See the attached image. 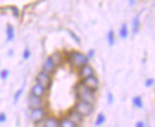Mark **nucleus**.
<instances>
[{"mask_svg": "<svg viewBox=\"0 0 155 127\" xmlns=\"http://www.w3.org/2000/svg\"><path fill=\"white\" fill-rule=\"evenodd\" d=\"M58 125H60V127H78V125H75L72 120H69L67 116L58 120Z\"/></svg>", "mask_w": 155, "mask_h": 127, "instance_id": "14", "label": "nucleus"}, {"mask_svg": "<svg viewBox=\"0 0 155 127\" xmlns=\"http://www.w3.org/2000/svg\"><path fill=\"white\" fill-rule=\"evenodd\" d=\"M94 56V50H90V52H88V55H87V57L88 58H92Z\"/></svg>", "mask_w": 155, "mask_h": 127, "instance_id": "29", "label": "nucleus"}, {"mask_svg": "<svg viewBox=\"0 0 155 127\" xmlns=\"http://www.w3.org/2000/svg\"><path fill=\"white\" fill-rule=\"evenodd\" d=\"M43 127H60L58 119L55 116H45L43 120Z\"/></svg>", "mask_w": 155, "mask_h": 127, "instance_id": "12", "label": "nucleus"}, {"mask_svg": "<svg viewBox=\"0 0 155 127\" xmlns=\"http://www.w3.org/2000/svg\"><path fill=\"white\" fill-rule=\"evenodd\" d=\"M28 106L30 107V109L32 108H38L43 106V99L38 97V96H35L32 94H30V96L28 97Z\"/></svg>", "mask_w": 155, "mask_h": 127, "instance_id": "8", "label": "nucleus"}, {"mask_svg": "<svg viewBox=\"0 0 155 127\" xmlns=\"http://www.w3.org/2000/svg\"><path fill=\"white\" fill-rule=\"evenodd\" d=\"M115 32L112 31V30H110L109 32H107V43H109V45L110 46H112L114 44H115Z\"/></svg>", "mask_w": 155, "mask_h": 127, "instance_id": "19", "label": "nucleus"}, {"mask_svg": "<svg viewBox=\"0 0 155 127\" xmlns=\"http://www.w3.org/2000/svg\"><path fill=\"white\" fill-rule=\"evenodd\" d=\"M148 127H149V126H148Z\"/></svg>", "mask_w": 155, "mask_h": 127, "instance_id": "31", "label": "nucleus"}, {"mask_svg": "<svg viewBox=\"0 0 155 127\" xmlns=\"http://www.w3.org/2000/svg\"><path fill=\"white\" fill-rule=\"evenodd\" d=\"M66 56H67V61L75 68H80L90 62V58L87 57V55L79 52V51H74V50L66 52Z\"/></svg>", "mask_w": 155, "mask_h": 127, "instance_id": "2", "label": "nucleus"}, {"mask_svg": "<svg viewBox=\"0 0 155 127\" xmlns=\"http://www.w3.org/2000/svg\"><path fill=\"white\" fill-rule=\"evenodd\" d=\"M81 83L84 84V86H86L87 88H90V89H92V90H98V88H99V80H98V77L96 75H92V76H88V77H86V78H82V81H81Z\"/></svg>", "mask_w": 155, "mask_h": 127, "instance_id": "6", "label": "nucleus"}, {"mask_svg": "<svg viewBox=\"0 0 155 127\" xmlns=\"http://www.w3.org/2000/svg\"><path fill=\"white\" fill-rule=\"evenodd\" d=\"M68 33H69V36L74 39V42H75V43H78V44L80 43V38H79V36H78L74 31H71V30H69V31H68Z\"/></svg>", "mask_w": 155, "mask_h": 127, "instance_id": "22", "label": "nucleus"}, {"mask_svg": "<svg viewBox=\"0 0 155 127\" xmlns=\"http://www.w3.org/2000/svg\"><path fill=\"white\" fill-rule=\"evenodd\" d=\"M8 75H10V70H8V69H2V70L0 71V78H1L2 81H6V80L8 78Z\"/></svg>", "mask_w": 155, "mask_h": 127, "instance_id": "20", "label": "nucleus"}, {"mask_svg": "<svg viewBox=\"0 0 155 127\" xmlns=\"http://www.w3.org/2000/svg\"><path fill=\"white\" fill-rule=\"evenodd\" d=\"M6 120H7V115L5 113H0V124L5 122Z\"/></svg>", "mask_w": 155, "mask_h": 127, "instance_id": "27", "label": "nucleus"}, {"mask_svg": "<svg viewBox=\"0 0 155 127\" xmlns=\"http://www.w3.org/2000/svg\"><path fill=\"white\" fill-rule=\"evenodd\" d=\"M47 89L43 87V86H41L38 83H36V84H34L32 86V88H31V94L32 95H35V96H38V97H44L45 96V94H47Z\"/></svg>", "mask_w": 155, "mask_h": 127, "instance_id": "11", "label": "nucleus"}, {"mask_svg": "<svg viewBox=\"0 0 155 127\" xmlns=\"http://www.w3.org/2000/svg\"><path fill=\"white\" fill-rule=\"evenodd\" d=\"M129 1V4H130V6H134L136 4V0H128Z\"/></svg>", "mask_w": 155, "mask_h": 127, "instance_id": "30", "label": "nucleus"}, {"mask_svg": "<svg viewBox=\"0 0 155 127\" xmlns=\"http://www.w3.org/2000/svg\"><path fill=\"white\" fill-rule=\"evenodd\" d=\"M140 25H141V21H140V16H136L135 18L133 19V33L136 35L140 30Z\"/></svg>", "mask_w": 155, "mask_h": 127, "instance_id": "17", "label": "nucleus"}, {"mask_svg": "<svg viewBox=\"0 0 155 127\" xmlns=\"http://www.w3.org/2000/svg\"><path fill=\"white\" fill-rule=\"evenodd\" d=\"M92 75H94V69H93V67L90 65L88 63L79 68V76H80L81 78H86V77L92 76Z\"/></svg>", "mask_w": 155, "mask_h": 127, "instance_id": "9", "label": "nucleus"}, {"mask_svg": "<svg viewBox=\"0 0 155 127\" xmlns=\"http://www.w3.org/2000/svg\"><path fill=\"white\" fill-rule=\"evenodd\" d=\"M119 37L122 39H127L129 37V29H128V25L125 23H123L122 26L119 27Z\"/></svg>", "mask_w": 155, "mask_h": 127, "instance_id": "15", "label": "nucleus"}, {"mask_svg": "<svg viewBox=\"0 0 155 127\" xmlns=\"http://www.w3.org/2000/svg\"><path fill=\"white\" fill-rule=\"evenodd\" d=\"M105 120H106V118H105V115L103 114V113H100L99 115L97 116V119H96V121H94V125L97 127L101 126L104 122H105Z\"/></svg>", "mask_w": 155, "mask_h": 127, "instance_id": "18", "label": "nucleus"}, {"mask_svg": "<svg viewBox=\"0 0 155 127\" xmlns=\"http://www.w3.org/2000/svg\"><path fill=\"white\" fill-rule=\"evenodd\" d=\"M15 39V27L12 25L6 26V42H12Z\"/></svg>", "mask_w": 155, "mask_h": 127, "instance_id": "13", "label": "nucleus"}, {"mask_svg": "<svg viewBox=\"0 0 155 127\" xmlns=\"http://www.w3.org/2000/svg\"><path fill=\"white\" fill-rule=\"evenodd\" d=\"M154 84V78H148V80H146V82H144V86L146 87H152Z\"/></svg>", "mask_w": 155, "mask_h": 127, "instance_id": "25", "label": "nucleus"}, {"mask_svg": "<svg viewBox=\"0 0 155 127\" xmlns=\"http://www.w3.org/2000/svg\"><path fill=\"white\" fill-rule=\"evenodd\" d=\"M135 127H146V124L143 121H137L135 124Z\"/></svg>", "mask_w": 155, "mask_h": 127, "instance_id": "28", "label": "nucleus"}, {"mask_svg": "<svg viewBox=\"0 0 155 127\" xmlns=\"http://www.w3.org/2000/svg\"><path fill=\"white\" fill-rule=\"evenodd\" d=\"M45 116H47V110L45 108H43V106L42 107H38V108H32L30 109V114H29V118H30V120L34 122V124H39V122H42L44 119H45Z\"/></svg>", "mask_w": 155, "mask_h": 127, "instance_id": "4", "label": "nucleus"}, {"mask_svg": "<svg viewBox=\"0 0 155 127\" xmlns=\"http://www.w3.org/2000/svg\"><path fill=\"white\" fill-rule=\"evenodd\" d=\"M107 102L110 103V105H112L114 103V94L112 93H107Z\"/></svg>", "mask_w": 155, "mask_h": 127, "instance_id": "26", "label": "nucleus"}, {"mask_svg": "<svg viewBox=\"0 0 155 127\" xmlns=\"http://www.w3.org/2000/svg\"><path fill=\"white\" fill-rule=\"evenodd\" d=\"M30 57H31V51H30L29 49H25V50L23 51V59L26 61V59H29Z\"/></svg>", "mask_w": 155, "mask_h": 127, "instance_id": "23", "label": "nucleus"}, {"mask_svg": "<svg viewBox=\"0 0 155 127\" xmlns=\"http://www.w3.org/2000/svg\"><path fill=\"white\" fill-rule=\"evenodd\" d=\"M36 83H38L41 86H43L47 90H49L51 88V83H53V80H51V76L50 74L45 73V71H39L36 76Z\"/></svg>", "mask_w": 155, "mask_h": 127, "instance_id": "5", "label": "nucleus"}, {"mask_svg": "<svg viewBox=\"0 0 155 127\" xmlns=\"http://www.w3.org/2000/svg\"><path fill=\"white\" fill-rule=\"evenodd\" d=\"M67 118L69 119V120H72L75 125H81L82 124V121H84V116L81 115V114H79L77 110H74V109H71L69 112H68V115H67Z\"/></svg>", "mask_w": 155, "mask_h": 127, "instance_id": "10", "label": "nucleus"}, {"mask_svg": "<svg viewBox=\"0 0 155 127\" xmlns=\"http://www.w3.org/2000/svg\"><path fill=\"white\" fill-rule=\"evenodd\" d=\"M74 110H77L79 114H81L84 118L85 116H88V115H91L92 113H93V103H91V102H86V101H80V100H78V102L74 105Z\"/></svg>", "mask_w": 155, "mask_h": 127, "instance_id": "3", "label": "nucleus"}, {"mask_svg": "<svg viewBox=\"0 0 155 127\" xmlns=\"http://www.w3.org/2000/svg\"><path fill=\"white\" fill-rule=\"evenodd\" d=\"M10 8H11V11L13 12V16H15L16 18H17V17H19V10H18L17 7H15V6H11Z\"/></svg>", "mask_w": 155, "mask_h": 127, "instance_id": "24", "label": "nucleus"}, {"mask_svg": "<svg viewBox=\"0 0 155 127\" xmlns=\"http://www.w3.org/2000/svg\"><path fill=\"white\" fill-rule=\"evenodd\" d=\"M74 93H75V97H77L78 100H80V101H86V102L94 103L96 100H97L96 90H92V89L87 88L81 82H79L77 86L74 87Z\"/></svg>", "mask_w": 155, "mask_h": 127, "instance_id": "1", "label": "nucleus"}, {"mask_svg": "<svg viewBox=\"0 0 155 127\" xmlns=\"http://www.w3.org/2000/svg\"><path fill=\"white\" fill-rule=\"evenodd\" d=\"M58 67V64L56 63V61H55V59L53 58V56L50 55V56L44 61V64H43L42 70L45 71V73H48V74H53Z\"/></svg>", "mask_w": 155, "mask_h": 127, "instance_id": "7", "label": "nucleus"}, {"mask_svg": "<svg viewBox=\"0 0 155 127\" xmlns=\"http://www.w3.org/2000/svg\"><path fill=\"white\" fill-rule=\"evenodd\" d=\"M133 106L138 109L143 108V100H142L141 96H134L133 97Z\"/></svg>", "mask_w": 155, "mask_h": 127, "instance_id": "16", "label": "nucleus"}, {"mask_svg": "<svg viewBox=\"0 0 155 127\" xmlns=\"http://www.w3.org/2000/svg\"><path fill=\"white\" fill-rule=\"evenodd\" d=\"M23 91H24V88H20V89H18V90L16 91V94H15V96H13V101H15V102H17V101L19 100L21 94H23Z\"/></svg>", "mask_w": 155, "mask_h": 127, "instance_id": "21", "label": "nucleus"}]
</instances>
